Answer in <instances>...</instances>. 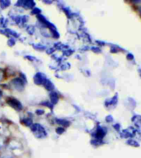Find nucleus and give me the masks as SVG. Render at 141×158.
<instances>
[{
  "mask_svg": "<svg viewBox=\"0 0 141 158\" xmlns=\"http://www.w3.org/2000/svg\"><path fill=\"white\" fill-rule=\"evenodd\" d=\"M0 158H13V156L10 155H4V156H2Z\"/></svg>",
  "mask_w": 141,
  "mask_h": 158,
  "instance_id": "2",
  "label": "nucleus"
},
{
  "mask_svg": "<svg viewBox=\"0 0 141 158\" xmlns=\"http://www.w3.org/2000/svg\"><path fill=\"white\" fill-rule=\"evenodd\" d=\"M140 13H141V8H140Z\"/></svg>",
  "mask_w": 141,
  "mask_h": 158,
  "instance_id": "3",
  "label": "nucleus"
},
{
  "mask_svg": "<svg viewBox=\"0 0 141 158\" xmlns=\"http://www.w3.org/2000/svg\"><path fill=\"white\" fill-rule=\"evenodd\" d=\"M127 143H128L129 145L133 146V147H138L139 146V143L135 142V141H134V140H130V141L127 142Z\"/></svg>",
  "mask_w": 141,
  "mask_h": 158,
  "instance_id": "1",
  "label": "nucleus"
}]
</instances>
